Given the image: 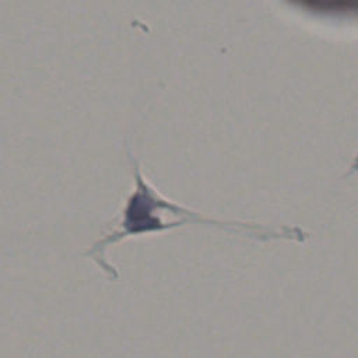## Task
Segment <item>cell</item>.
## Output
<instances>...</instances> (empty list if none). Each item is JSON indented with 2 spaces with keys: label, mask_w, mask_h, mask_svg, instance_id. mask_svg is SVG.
Instances as JSON below:
<instances>
[{
  "label": "cell",
  "mask_w": 358,
  "mask_h": 358,
  "mask_svg": "<svg viewBox=\"0 0 358 358\" xmlns=\"http://www.w3.org/2000/svg\"><path fill=\"white\" fill-rule=\"evenodd\" d=\"M127 159L133 178L131 190L126 196L119 213L115 215L113 222L106 228L105 235L94 241V243L84 252V255L112 281L119 278V271L108 262L106 252L110 246L129 238L158 235L189 225L214 228L256 242H267L289 236L287 229L271 228L250 221L217 218L176 203L165 197L148 182L143 175L138 159L131 154L130 147H127Z\"/></svg>",
  "instance_id": "obj_1"
}]
</instances>
